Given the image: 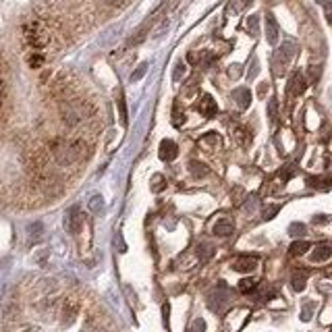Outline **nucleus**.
I'll return each mask as SVG.
<instances>
[{
  "label": "nucleus",
  "instance_id": "27",
  "mask_svg": "<svg viewBox=\"0 0 332 332\" xmlns=\"http://www.w3.org/2000/svg\"><path fill=\"white\" fill-rule=\"evenodd\" d=\"M295 172H297V166L295 164H287L285 168H280V178L283 181H289V178L295 176Z\"/></svg>",
  "mask_w": 332,
  "mask_h": 332
},
{
  "label": "nucleus",
  "instance_id": "13",
  "mask_svg": "<svg viewBox=\"0 0 332 332\" xmlns=\"http://www.w3.org/2000/svg\"><path fill=\"white\" fill-rule=\"evenodd\" d=\"M233 98H235V102L239 104L241 110L249 108V104H251V92H249L247 87H239V89H235V92H233Z\"/></svg>",
  "mask_w": 332,
  "mask_h": 332
},
{
  "label": "nucleus",
  "instance_id": "5",
  "mask_svg": "<svg viewBox=\"0 0 332 332\" xmlns=\"http://www.w3.org/2000/svg\"><path fill=\"white\" fill-rule=\"evenodd\" d=\"M226 303H228V289H226L224 283H220L212 293H210L208 305H210V310H212V312H222Z\"/></svg>",
  "mask_w": 332,
  "mask_h": 332
},
{
  "label": "nucleus",
  "instance_id": "37",
  "mask_svg": "<svg viewBox=\"0 0 332 332\" xmlns=\"http://www.w3.org/2000/svg\"><path fill=\"white\" fill-rule=\"evenodd\" d=\"M114 247H116V251H120V253L127 251V245H125V241H123V237H120V235L114 237Z\"/></svg>",
  "mask_w": 332,
  "mask_h": 332
},
{
  "label": "nucleus",
  "instance_id": "8",
  "mask_svg": "<svg viewBox=\"0 0 332 332\" xmlns=\"http://www.w3.org/2000/svg\"><path fill=\"white\" fill-rule=\"evenodd\" d=\"M197 110L203 114V118H212V116H216V112H218L216 100H214L212 96H210V94H203L201 100H199V104H197Z\"/></svg>",
  "mask_w": 332,
  "mask_h": 332
},
{
  "label": "nucleus",
  "instance_id": "12",
  "mask_svg": "<svg viewBox=\"0 0 332 332\" xmlns=\"http://www.w3.org/2000/svg\"><path fill=\"white\" fill-rule=\"evenodd\" d=\"M77 312H79V303H77V299H67L65 303H63V320H65V324H71L73 320H75V316H77Z\"/></svg>",
  "mask_w": 332,
  "mask_h": 332
},
{
  "label": "nucleus",
  "instance_id": "14",
  "mask_svg": "<svg viewBox=\"0 0 332 332\" xmlns=\"http://www.w3.org/2000/svg\"><path fill=\"white\" fill-rule=\"evenodd\" d=\"M332 258V245L330 243H320L312 251V262H326Z\"/></svg>",
  "mask_w": 332,
  "mask_h": 332
},
{
  "label": "nucleus",
  "instance_id": "42",
  "mask_svg": "<svg viewBox=\"0 0 332 332\" xmlns=\"http://www.w3.org/2000/svg\"><path fill=\"white\" fill-rule=\"evenodd\" d=\"M5 96H7V87H5V81L0 79V106L5 104Z\"/></svg>",
  "mask_w": 332,
  "mask_h": 332
},
{
  "label": "nucleus",
  "instance_id": "3",
  "mask_svg": "<svg viewBox=\"0 0 332 332\" xmlns=\"http://www.w3.org/2000/svg\"><path fill=\"white\" fill-rule=\"evenodd\" d=\"M23 42L32 52H44L52 42L50 27L42 19H32L23 25Z\"/></svg>",
  "mask_w": 332,
  "mask_h": 332
},
{
  "label": "nucleus",
  "instance_id": "34",
  "mask_svg": "<svg viewBox=\"0 0 332 332\" xmlns=\"http://www.w3.org/2000/svg\"><path fill=\"white\" fill-rule=\"evenodd\" d=\"M145 69H147V65H145V63H141V65L135 69V73L131 75V81H139V79L145 75Z\"/></svg>",
  "mask_w": 332,
  "mask_h": 332
},
{
  "label": "nucleus",
  "instance_id": "20",
  "mask_svg": "<svg viewBox=\"0 0 332 332\" xmlns=\"http://www.w3.org/2000/svg\"><path fill=\"white\" fill-rule=\"evenodd\" d=\"M197 256H199V260L208 262L210 258L214 256V247L210 245V243H199V245H197Z\"/></svg>",
  "mask_w": 332,
  "mask_h": 332
},
{
  "label": "nucleus",
  "instance_id": "46",
  "mask_svg": "<svg viewBox=\"0 0 332 332\" xmlns=\"http://www.w3.org/2000/svg\"><path fill=\"white\" fill-rule=\"evenodd\" d=\"M266 89H268V85H266V83H262V85H260V96H264V94H266Z\"/></svg>",
  "mask_w": 332,
  "mask_h": 332
},
{
  "label": "nucleus",
  "instance_id": "23",
  "mask_svg": "<svg viewBox=\"0 0 332 332\" xmlns=\"http://www.w3.org/2000/svg\"><path fill=\"white\" fill-rule=\"evenodd\" d=\"M185 123V114H183V110H181V106H178V102L172 106V125L174 127H181Z\"/></svg>",
  "mask_w": 332,
  "mask_h": 332
},
{
  "label": "nucleus",
  "instance_id": "28",
  "mask_svg": "<svg viewBox=\"0 0 332 332\" xmlns=\"http://www.w3.org/2000/svg\"><path fill=\"white\" fill-rule=\"evenodd\" d=\"M166 187V181H164V176L162 174H154V178H152V189L158 193V191H162Z\"/></svg>",
  "mask_w": 332,
  "mask_h": 332
},
{
  "label": "nucleus",
  "instance_id": "31",
  "mask_svg": "<svg viewBox=\"0 0 332 332\" xmlns=\"http://www.w3.org/2000/svg\"><path fill=\"white\" fill-rule=\"evenodd\" d=\"M118 112H120V120L127 125V108H125V98H123V94H120V98H118Z\"/></svg>",
  "mask_w": 332,
  "mask_h": 332
},
{
  "label": "nucleus",
  "instance_id": "4",
  "mask_svg": "<svg viewBox=\"0 0 332 332\" xmlns=\"http://www.w3.org/2000/svg\"><path fill=\"white\" fill-rule=\"evenodd\" d=\"M295 54H297V44H295V40L283 42V46H280V48L274 52V56H272V71H274L276 77H280V75L285 73L287 65L295 58Z\"/></svg>",
  "mask_w": 332,
  "mask_h": 332
},
{
  "label": "nucleus",
  "instance_id": "26",
  "mask_svg": "<svg viewBox=\"0 0 332 332\" xmlns=\"http://www.w3.org/2000/svg\"><path fill=\"white\" fill-rule=\"evenodd\" d=\"M289 235H291V237H301V235H305V224L293 222V224L289 226Z\"/></svg>",
  "mask_w": 332,
  "mask_h": 332
},
{
  "label": "nucleus",
  "instance_id": "19",
  "mask_svg": "<svg viewBox=\"0 0 332 332\" xmlns=\"http://www.w3.org/2000/svg\"><path fill=\"white\" fill-rule=\"evenodd\" d=\"M308 249H310V243H308V241H295V243L289 247V253H291V256H303Z\"/></svg>",
  "mask_w": 332,
  "mask_h": 332
},
{
  "label": "nucleus",
  "instance_id": "32",
  "mask_svg": "<svg viewBox=\"0 0 332 332\" xmlns=\"http://www.w3.org/2000/svg\"><path fill=\"white\" fill-rule=\"evenodd\" d=\"M312 312H314V305H312L310 301H308V303L303 305V310H301V320H303V322H308V320L312 318Z\"/></svg>",
  "mask_w": 332,
  "mask_h": 332
},
{
  "label": "nucleus",
  "instance_id": "41",
  "mask_svg": "<svg viewBox=\"0 0 332 332\" xmlns=\"http://www.w3.org/2000/svg\"><path fill=\"white\" fill-rule=\"evenodd\" d=\"M104 3L110 5V7H114V9H118V7H125L127 0H104Z\"/></svg>",
  "mask_w": 332,
  "mask_h": 332
},
{
  "label": "nucleus",
  "instance_id": "1",
  "mask_svg": "<svg viewBox=\"0 0 332 332\" xmlns=\"http://www.w3.org/2000/svg\"><path fill=\"white\" fill-rule=\"evenodd\" d=\"M48 149H50L52 158L56 160V164H60V166H73L89 156V145L81 137H73V139L54 137L50 141Z\"/></svg>",
  "mask_w": 332,
  "mask_h": 332
},
{
  "label": "nucleus",
  "instance_id": "43",
  "mask_svg": "<svg viewBox=\"0 0 332 332\" xmlns=\"http://www.w3.org/2000/svg\"><path fill=\"white\" fill-rule=\"evenodd\" d=\"M326 19L332 25V3H326Z\"/></svg>",
  "mask_w": 332,
  "mask_h": 332
},
{
  "label": "nucleus",
  "instance_id": "11",
  "mask_svg": "<svg viewBox=\"0 0 332 332\" xmlns=\"http://www.w3.org/2000/svg\"><path fill=\"white\" fill-rule=\"evenodd\" d=\"M266 40L272 46L278 42V23H276V19L272 15L266 17Z\"/></svg>",
  "mask_w": 332,
  "mask_h": 332
},
{
  "label": "nucleus",
  "instance_id": "30",
  "mask_svg": "<svg viewBox=\"0 0 332 332\" xmlns=\"http://www.w3.org/2000/svg\"><path fill=\"white\" fill-rule=\"evenodd\" d=\"M276 110H278V102L276 100H270V104H268V116H270V120H272V123H276Z\"/></svg>",
  "mask_w": 332,
  "mask_h": 332
},
{
  "label": "nucleus",
  "instance_id": "17",
  "mask_svg": "<svg viewBox=\"0 0 332 332\" xmlns=\"http://www.w3.org/2000/svg\"><path fill=\"white\" fill-rule=\"evenodd\" d=\"M27 63H29L32 69H40L46 63V56H44V52H29L27 54Z\"/></svg>",
  "mask_w": 332,
  "mask_h": 332
},
{
  "label": "nucleus",
  "instance_id": "22",
  "mask_svg": "<svg viewBox=\"0 0 332 332\" xmlns=\"http://www.w3.org/2000/svg\"><path fill=\"white\" fill-rule=\"evenodd\" d=\"M256 289H258V280H253V278H243V280L239 283V291L245 293V295L247 293H253Z\"/></svg>",
  "mask_w": 332,
  "mask_h": 332
},
{
  "label": "nucleus",
  "instance_id": "40",
  "mask_svg": "<svg viewBox=\"0 0 332 332\" xmlns=\"http://www.w3.org/2000/svg\"><path fill=\"white\" fill-rule=\"evenodd\" d=\"M228 75H231L233 79L241 77V65H233V67H228Z\"/></svg>",
  "mask_w": 332,
  "mask_h": 332
},
{
  "label": "nucleus",
  "instance_id": "24",
  "mask_svg": "<svg viewBox=\"0 0 332 332\" xmlns=\"http://www.w3.org/2000/svg\"><path fill=\"white\" fill-rule=\"evenodd\" d=\"M89 210H92L94 214H100L104 210V197L102 195H94L92 199H89Z\"/></svg>",
  "mask_w": 332,
  "mask_h": 332
},
{
  "label": "nucleus",
  "instance_id": "9",
  "mask_svg": "<svg viewBox=\"0 0 332 332\" xmlns=\"http://www.w3.org/2000/svg\"><path fill=\"white\" fill-rule=\"evenodd\" d=\"M158 154H160V160L170 162V160L176 158L178 147H176V143H174L172 139H162V143H160V147H158Z\"/></svg>",
  "mask_w": 332,
  "mask_h": 332
},
{
  "label": "nucleus",
  "instance_id": "6",
  "mask_svg": "<svg viewBox=\"0 0 332 332\" xmlns=\"http://www.w3.org/2000/svg\"><path fill=\"white\" fill-rule=\"evenodd\" d=\"M83 214H81V210H79V206H73L69 212H67V231L71 233V235H79L81 233V228H83Z\"/></svg>",
  "mask_w": 332,
  "mask_h": 332
},
{
  "label": "nucleus",
  "instance_id": "36",
  "mask_svg": "<svg viewBox=\"0 0 332 332\" xmlns=\"http://www.w3.org/2000/svg\"><path fill=\"white\" fill-rule=\"evenodd\" d=\"M42 231H44V226H42L40 222H36V224L29 226V233H32V239H40V237H42Z\"/></svg>",
  "mask_w": 332,
  "mask_h": 332
},
{
  "label": "nucleus",
  "instance_id": "44",
  "mask_svg": "<svg viewBox=\"0 0 332 332\" xmlns=\"http://www.w3.org/2000/svg\"><path fill=\"white\" fill-rule=\"evenodd\" d=\"M256 75H258V63H253V65H251V71H249V77H251V79H253Z\"/></svg>",
  "mask_w": 332,
  "mask_h": 332
},
{
  "label": "nucleus",
  "instance_id": "21",
  "mask_svg": "<svg viewBox=\"0 0 332 332\" xmlns=\"http://www.w3.org/2000/svg\"><path fill=\"white\" fill-rule=\"evenodd\" d=\"M189 168H191L193 176H197V178H199V176H206V174H208V170H210V168H208L203 162H197V160H191V162H189Z\"/></svg>",
  "mask_w": 332,
  "mask_h": 332
},
{
  "label": "nucleus",
  "instance_id": "10",
  "mask_svg": "<svg viewBox=\"0 0 332 332\" xmlns=\"http://www.w3.org/2000/svg\"><path fill=\"white\" fill-rule=\"evenodd\" d=\"M258 266V258H251V256H239L235 262H233V270L237 272H251Z\"/></svg>",
  "mask_w": 332,
  "mask_h": 332
},
{
  "label": "nucleus",
  "instance_id": "49",
  "mask_svg": "<svg viewBox=\"0 0 332 332\" xmlns=\"http://www.w3.org/2000/svg\"><path fill=\"white\" fill-rule=\"evenodd\" d=\"M25 332H32V330H25Z\"/></svg>",
  "mask_w": 332,
  "mask_h": 332
},
{
  "label": "nucleus",
  "instance_id": "47",
  "mask_svg": "<svg viewBox=\"0 0 332 332\" xmlns=\"http://www.w3.org/2000/svg\"><path fill=\"white\" fill-rule=\"evenodd\" d=\"M94 332H106V330H104V328H96Z\"/></svg>",
  "mask_w": 332,
  "mask_h": 332
},
{
  "label": "nucleus",
  "instance_id": "33",
  "mask_svg": "<svg viewBox=\"0 0 332 332\" xmlns=\"http://www.w3.org/2000/svg\"><path fill=\"white\" fill-rule=\"evenodd\" d=\"M183 75H185V65H183V63H178V65L174 67L172 79H174V81H181V79H183Z\"/></svg>",
  "mask_w": 332,
  "mask_h": 332
},
{
  "label": "nucleus",
  "instance_id": "39",
  "mask_svg": "<svg viewBox=\"0 0 332 332\" xmlns=\"http://www.w3.org/2000/svg\"><path fill=\"white\" fill-rule=\"evenodd\" d=\"M201 63H203L206 67L212 65V63H214V54H212V52H203V54H201Z\"/></svg>",
  "mask_w": 332,
  "mask_h": 332
},
{
  "label": "nucleus",
  "instance_id": "29",
  "mask_svg": "<svg viewBox=\"0 0 332 332\" xmlns=\"http://www.w3.org/2000/svg\"><path fill=\"white\" fill-rule=\"evenodd\" d=\"M278 212H280V206H268V208L264 210V220H272Z\"/></svg>",
  "mask_w": 332,
  "mask_h": 332
},
{
  "label": "nucleus",
  "instance_id": "38",
  "mask_svg": "<svg viewBox=\"0 0 332 332\" xmlns=\"http://www.w3.org/2000/svg\"><path fill=\"white\" fill-rule=\"evenodd\" d=\"M320 73H322V69H320V67H310V73H308V75H310V81H312V83H316V81L320 79Z\"/></svg>",
  "mask_w": 332,
  "mask_h": 332
},
{
  "label": "nucleus",
  "instance_id": "7",
  "mask_svg": "<svg viewBox=\"0 0 332 332\" xmlns=\"http://www.w3.org/2000/svg\"><path fill=\"white\" fill-rule=\"evenodd\" d=\"M305 87H308L305 75L301 73V71H295V73L291 75V79H289V94H291V96H301V94L305 92Z\"/></svg>",
  "mask_w": 332,
  "mask_h": 332
},
{
  "label": "nucleus",
  "instance_id": "2",
  "mask_svg": "<svg viewBox=\"0 0 332 332\" xmlns=\"http://www.w3.org/2000/svg\"><path fill=\"white\" fill-rule=\"evenodd\" d=\"M60 118H63V123L67 127H79L83 120L92 118L96 114V106L87 100H81V98H71V100H65L60 102Z\"/></svg>",
  "mask_w": 332,
  "mask_h": 332
},
{
  "label": "nucleus",
  "instance_id": "35",
  "mask_svg": "<svg viewBox=\"0 0 332 332\" xmlns=\"http://www.w3.org/2000/svg\"><path fill=\"white\" fill-rule=\"evenodd\" d=\"M206 330V322L201 320V318H197V320H193V324H191V328H189V332H203Z\"/></svg>",
  "mask_w": 332,
  "mask_h": 332
},
{
  "label": "nucleus",
  "instance_id": "48",
  "mask_svg": "<svg viewBox=\"0 0 332 332\" xmlns=\"http://www.w3.org/2000/svg\"><path fill=\"white\" fill-rule=\"evenodd\" d=\"M318 3H326V0H318Z\"/></svg>",
  "mask_w": 332,
  "mask_h": 332
},
{
  "label": "nucleus",
  "instance_id": "15",
  "mask_svg": "<svg viewBox=\"0 0 332 332\" xmlns=\"http://www.w3.org/2000/svg\"><path fill=\"white\" fill-rule=\"evenodd\" d=\"M233 231H235V224L231 220H226V218H222V220H218L214 224V235L216 237H228V235H233Z\"/></svg>",
  "mask_w": 332,
  "mask_h": 332
},
{
  "label": "nucleus",
  "instance_id": "45",
  "mask_svg": "<svg viewBox=\"0 0 332 332\" xmlns=\"http://www.w3.org/2000/svg\"><path fill=\"white\" fill-rule=\"evenodd\" d=\"M3 71H5V58H3V54H0V75H3Z\"/></svg>",
  "mask_w": 332,
  "mask_h": 332
},
{
  "label": "nucleus",
  "instance_id": "18",
  "mask_svg": "<svg viewBox=\"0 0 332 332\" xmlns=\"http://www.w3.org/2000/svg\"><path fill=\"white\" fill-rule=\"evenodd\" d=\"M251 3V0H231L228 7H226V13L228 15H235V13H241L247 5Z\"/></svg>",
  "mask_w": 332,
  "mask_h": 332
},
{
  "label": "nucleus",
  "instance_id": "16",
  "mask_svg": "<svg viewBox=\"0 0 332 332\" xmlns=\"http://www.w3.org/2000/svg\"><path fill=\"white\" fill-rule=\"evenodd\" d=\"M305 280H308L305 270H297V272L293 274V278H291V285H293L295 291H303L305 289Z\"/></svg>",
  "mask_w": 332,
  "mask_h": 332
},
{
  "label": "nucleus",
  "instance_id": "25",
  "mask_svg": "<svg viewBox=\"0 0 332 332\" xmlns=\"http://www.w3.org/2000/svg\"><path fill=\"white\" fill-rule=\"evenodd\" d=\"M247 32H249L253 38L260 34V19H258L256 15H251V17L247 19Z\"/></svg>",
  "mask_w": 332,
  "mask_h": 332
}]
</instances>
